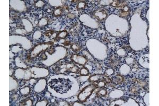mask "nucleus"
Here are the masks:
<instances>
[{"instance_id": "f257e3e1", "label": "nucleus", "mask_w": 159, "mask_h": 106, "mask_svg": "<svg viewBox=\"0 0 159 106\" xmlns=\"http://www.w3.org/2000/svg\"><path fill=\"white\" fill-rule=\"evenodd\" d=\"M66 79L53 80L49 82V85L57 92H59L60 87H61V93H66L71 87L70 81Z\"/></svg>"}, {"instance_id": "f03ea898", "label": "nucleus", "mask_w": 159, "mask_h": 106, "mask_svg": "<svg viewBox=\"0 0 159 106\" xmlns=\"http://www.w3.org/2000/svg\"><path fill=\"white\" fill-rule=\"evenodd\" d=\"M96 88V85L93 83L88 85V86L83 89L78 94V98L79 100L82 102L86 101V100L90 97L93 91Z\"/></svg>"}, {"instance_id": "7ed1b4c3", "label": "nucleus", "mask_w": 159, "mask_h": 106, "mask_svg": "<svg viewBox=\"0 0 159 106\" xmlns=\"http://www.w3.org/2000/svg\"><path fill=\"white\" fill-rule=\"evenodd\" d=\"M93 15L99 21H102L105 20L108 16V11L105 9H99L94 11Z\"/></svg>"}, {"instance_id": "20e7f679", "label": "nucleus", "mask_w": 159, "mask_h": 106, "mask_svg": "<svg viewBox=\"0 0 159 106\" xmlns=\"http://www.w3.org/2000/svg\"><path fill=\"white\" fill-rule=\"evenodd\" d=\"M72 59L75 62L80 65H84L86 63V61H87V60H86L84 57L79 56L78 55H75L72 56Z\"/></svg>"}, {"instance_id": "39448f33", "label": "nucleus", "mask_w": 159, "mask_h": 106, "mask_svg": "<svg viewBox=\"0 0 159 106\" xmlns=\"http://www.w3.org/2000/svg\"><path fill=\"white\" fill-rule=\"evenodd\" d=\"M81 30V25L79 23H76L74 25L72 26L70 30V32L71 35L73 36L77 35L80 32Z\"/></svg>"}, {"instance_id": "423d86ee", "label": "nucleus", "mask_w": 159, "mask_h": 106, "mask_svg": "<svg viewBox=\"0 0 159 106\" xmlns=\"http://www.w3.org/2000/svg\"><path fill=\"white\" fill-rule=\"evenodd\" d=\"M127 3L125 1H114L111 4V5L114 7L118 8H123L124 6H126Z\"/></svg>"}, {"instance_id": "0eeeda50", "label": "nucleus", "mask_w": 159, "mask_h": 106, "mask_svg": "<svg viewBox=\"0 0 159 106\" xmlns=\"http://www.w3.org/2000/svg\"><path fill=\"white\" fill-rule=\"evenodd\" d=\"M103 76H103V75L101 74H95L90 77L89 80L92 82H96L103 80Z\"/></svg>"}, {"instance_id": "6e6552de", "label": "nucleus", "mask_w": 159, "mask_h": 106, "mask_svg": "<svg viewBox=\"0 0 159 106\" xmlns=\"http://www.w3.org/2000/svg\"><path fill=\"white\" fill-rule=\"evenodd\" d=\"M68 35V33L66 31H60L58 33L56 36V39H64Z\"/></svg>"}, {"instance_id": "1a4fd4ad", "label": "nucleus", "mask_w": 159, "mask_h": 106, "mask_svg": "<svg viewBox=\"0 0 159 106\" xmlns=\"http://www.w3.org/2000/svg\"><path fill=\"white\" fill-rule=\"evenodd\" d=\"M64 9L63 8H61V7L56 8L54 11V13H53L54 15L56 17L61 16L64 12Z\"/></svg>"}, {"instance_id": "9d476101", "label": "nucleus", "mask_w": 159, "mask_h": 106, "mask_svg": "<svg viewBox=\"0 0 159 106\" xmlns=\"http://www.w3.org/2000/svg\"><path fill=\"white\" fill-rule=\"evenodd\" d=\"M134 85H136L138 88H144L146 85V82L139 80H134Z\"/></svg>"}, {"instance_id": "9b49d317", "label": "nucleus", "mask_w": 159, "mask_h": 106, "mask_svg": "<svg viewBox=\"0 0 159 106\" xmlns=\"http://www.w3.org/2000/svg\"><path fill=\"white\" fill-rule=\"evenodd\" d=\"M71 47V49L73 51V52L77 53L78 52V51H79L81 49V46L80 44L78 43H74L72 44Z\"/></svg>"}, {"instance_id": "f8f14e48", "label": "nucleus", "mask_w": 159, "mask_h": 106, "mask_svg": "<svg viewBox=\"0 0 159 106\" xmlns=\"http://www.w3.org/2000/svg\"><path fill=\"white\" fill-rule=\"evenodd\" d=\"M107 94V91L106 89L102 88L101 90H99L96 92V95L98 97H104L106 96Z\"/></svg>"}, {"instance_id": "ddd939ff", "label": "nucleus", "mask_w": 159, "mask_h": 106, "mask_svg": "<svg viewBox=\"0 0 159 106\" xmlns=\"http://www.w3.org/2000/svg\"><path fill=\"white\" fill-rule=\"evenodd\" d=\"M123 80L124 78L122 76H120V75H117V76L114 77L113 82H115V83L120 84L123 81Z\"/></svg>"}, {"instance_id": "4468645a", "label": "nucleus", "mask_w": 159, "mask_h": 106, "mask_svg": "<svg viewBox=\"0 0 159 106\" xmlns=\"http://www.w3.org/2000/svg\"><path fill=\"white\" fill-rule=\"evenodd\" d=\"M33 104V102L32 100L29 99H25L23 101L21 102L20 106H32Z\"/></svg>"}, {"instance_id": "2eb2a0df", "label": "nucleus", "mask_w": 159, "mask_h": 106, "mask_svg": "<svg viewBox=\"0 0 159 106\" xmlns=\"http://www.w3.org/2000/svg\"><path fill=\"white\" fill-rule=\"evenodd\" d=\"M89 73V72L88 68H86L85 67H83L81 69V70L80 71V74L81 76H88Z\"/></svg>"}, {"instance_id": "dca6fc26", "label": "nucleus", "mask_w": 159, "mask_h": 106, "mask_svg": "<svg viewBox=\"0 0 159 106\" xmlns=\"http://www.w3.org/2000/svg\"><path fill=\"white\" fill-rule=\"evenodd\" d=\"M130 92L132 94H136L137 93H139V88H138L136 87V85H134V86L130 88Z\"/></svg>"}, {"instance_id": "f3484780", "label": "nucleus", "mask_w": 159, "mask_h": 106, "mask_svg": "<svg viewBox=\"0 0 159 106\" xmlns=\"http://www.w3.org/2000/svg\"><path fill=\"white\" fill-rule=\"evenodd\" d=\"M96 87H97L98 88H102L106 85V83L105 82V81L101 80V81H100L99 82L97 83V84H96Z\"/></svg>"}, {"instance_id": "a211bd4d", "label": "nucleus", "mask_w": 159, "mask_h": 106, "mask_svg": "<svg viewBox=\"0 0 159 106\" xmlns=\"http://www.w3.org/2000/svg\"><path fill=\"white\" fill-rule=\"evenodd\" d=\"M130 15V12H124L122 10H120L119 12V15L121 17H123V18H124V17H126L127 16H128Z\"/></svg>"}, {"instance_id": "6ab92c4d", "label": "nucleus", "mask_w": 159, "mask_h": 106, "mask_svg": "<svg viewBox=\"0 0 159 106\" xmlns=\"http://www.w3.org/2000/svg\"><path fill=\"white\" fill-rule=\"evenodd\" d=\"M86 5L85 3L83 1L80 2L79 4L77 5V8L78 9H83L84 8V7Z\"/></svg>"}, {"instance_id": "aec40b11", "label": "nucleus", "mask_w": 159, "mask_h": 106, "mask_svg": "<svg viewBox=\"0 0 159 106\" xmlns=\"http://www.w3.org/2000/svg\"><path fill=\"white\" fill-rule=\"evenodd\" d=\"M54 33V31L50 30L46 31H45V32L44 33V34H45V35L46 36H47L48 37H50L51 35H53Z\"/></svg>"}, {"instance_id": "412c9836", "label": "nucleus", "mask_w": 159, "mask_h": 106, "mask_svg": "<svg viewBox=\"0 0 159 106\" xmlns=\"http://www.w3.org/2000/svg\"><path fill=\"white\" fill-rule=\"evenodd\" d=\"M67 16L68 17V18H74V17H75V15H73V14H72V13H68V14L67 15Z\"/></svg>"}]
</instances>
